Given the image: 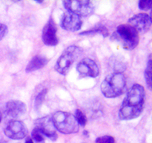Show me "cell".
Listing matches in <instances>:
<instances>
[{
	"mask_svg": "<svg viewBox=\"0 0 152 143\" xmlns=\"http://www.w3.org/2000/svg\"><path fill=\"white\" fill-rule=\"evenodd\" d=\"M111 39L120 43L127 50L135 49L140 42L139 33L129 24L119 25Z\"/></svg>",
	"mask_w": 152,
	"mask_h": 143,
	"instance_id": "6da1fadb",
	"label": "cell"
},
{
	"mask_svg": "<svg viewBox=\"0 0 152 143\" xmlns=\"http://www.w3.org/2000/svg\"><path fill=\"white\" fill-rule=\"evenodd\" d=\"M126 77L123 72H114L107 76L101 84V91L106 98H116L123 94Z\"/></svg>",
	"mask_w": 152,
	"mask_h": 143,
	"instance_id": "7a4b0ae2",
	"label": "cell"
},
{
	"mask_svg": "<svg viewBox=\"0 0 152 143\" xmlns=\"http://www.w3.org/2000/svg\"><path fill=\"white\" fill-rule=\"evenodd\" d=\"M52 120L56 130L62 133H75L80 130V125L76 121L74 116L68 112H56L52 116Z\"/></svg>",
	"mask_w": 152,
	"mask_h": 143,
	"instance_id": "3957f363",
	"label": "cell"
},
{
	"mask_svg": "<svg viewBox=\"0 0 152 143\" xmlns=\"http://www.w3.org/2000/svg\"><path fill=\"white\" fill-rule=\"evenodd\" d=\"M82 49L76 46H68L64 50L55 64V69L62 74H66L74 61L80 57Z\"/></svg>",
	"mask_w": 152,
	"mask_h": 143,
	"instance_id": "277c9868",
	"label": "cell"
},
{
	"mask_svg": "<svg viewBox=\"0 0 152 143\" xmlns=\"http://www.w3.org/2000/svg\"><path fill=\"white\" fill-rule=\"evenodd\" d=\"M145 96V92L144 86L136 83L128 91L122 106L132 108H143Z\"/></svg>",
	"mask_w": 152,
	"mask_h": 143,
	"instance_id": "5b68a950",
	"label": "cell"
},
{
	"mask_svg": "<svg viewBox=\"0 0 152 143\" xmlns=\"http://www.w3.org/2000/svg\"><path fill=\"white\" fill-rule=\"evenodd\" d=\"M63 4L68 11L78 15L79 16H88L94 13V4L88 0L63 1Z\"/></svg>",
	"mask_w": 152,
	"mask_h": 143,
	"instance_id": "8992f818",
	"label": "cell"
},
{
	"mask_svg": "<svg viewBox=\"0 0 152 143\" xmlns=\"http://www.w3.org/2000/svg\"><path fill=\"white\" fill-rule=\"evenodd\" d=\"M4 134L11 139L19 140L25 138L28 133V129L24 122L18 120L10 121L4 129Z\"/></svg>",
	"mask_w": 152,
	"mask_h": 143,
	"instance_id": "52a82bcc",
	"label": "cell"
},
{
	"mask_svg": "<svg viewBox=\"0 0 152 143\" xmlns=\"http://www.w3.org/2000/svg\"><path fill=\"white\" fill-rule=\"evenodd\" d=\"M35 128L41 131L45 136L48 137L53 141H56L58 138V135L56 132V128L53 125L52 117L45 116L37 119L34 122Z\"/></svg>",
	"mask_w": 152,
	"mask_h": 143,
	"instance_id": "ba28073f",
	"label": "cell"
},
{
	"mask_svg": "<svg viewBox=\"0 0 152 143\" xmlns=\"http://www.w3.org/2000/svg\"><path fill=\"white\" fill-rule=\"evenodd\" d=\"M77 70L81 77H96L99 75V66L94 60L91 58H83L78 63Z\"/></svg>",
	"mask_w": 152,
	"mask_h": 143,
	"instance_id": "9c48e42d",
	"label": "cell"
},
{
	"mask_svg": "<svg viewBox=\"0 0 152 143\" xmlns=\"http://www.w3.org/2000/svg\"><path fill=\"white\" fill-rule=\"evenodd\" d=\"M129 25L135 28L138 33H146L150 30L151 27V16L147 13H140L135 15L129 19Z\"/></svg>",
	"mask_w": 152,
	"mask_h": 143,
	"instance_id": "30bf717a",
	"label": "cell"
},
{
	"mask_svg": "<svg viewBox=\"0 0 152 143\" xmlns=\"http://www.w3.org/2000/svg\"><path fill=\"white\" fill-rule=\"evenodd\" d=\"M57 27L52 18H50L47 23L43 28L42 40L47 46H56L59 43V40L56 36Z\"/></svg>",
	"mask_w": 152,
	"mask_h": 143,
	"instance_id": "8fae6325",
	"label": "cell"
},
{
	"mask_svg": "<svg viewBox=\"0 0 152 143\" xmlns=\"http://www.w3.org/2000/svg\"><path fill=\"white\" fill-rule=\"evenodd\" d=\"M61 25L66 31H77L81 29L83 21L78 15L67 11L62 16Z\"/></svg>",
	"mask_w": 152,
	"mask_h": 143,
	"instance_id": "7c38bea8",
	"label": "cell"
},
{
	"mask_svg": "<svg viewBox=\"0 0 152 143\" xmlns=\"http://www.w3.org/2000/svg\"><path fill=\"white\" fill-rule=\"evenodd\" d=\"M26 112V105L21 101H9L5 106L6 116L11 119H17L23 116Z\"/></svg>",
	"mask_w": 152,
	"mask_h": 143,
	"instance_id": "4fadbf2b",
	"label": "cell"
},
{
	"mask_svg": "<svg viewBox=\"0 0 152 143\" xmlns=\"http://www.w3.org/2000/svg\"><path fill=\"white\" fill-rule=\"evenodd\" d=\"M48 62V60L42 56H35L31 59L29 63L28 64L25 71L27 72H31L36 71L39 69L44 67Z\"/></svg>",
	"mask_w": 152,
	"mask_h": 143,
	"instance_id": "5bb4252c",
	"label": "cell"
},
{
	"mask_svg": "<svg viewBox=\"0 0 152 143\" xmlns=\"http://www.w3.org/2000/svg\"><path fill=\"white\" fill-rule=\"evenodd\" d=\"M152 63H151V59L149 58L148 60V64H147L146 69L145 71V79L146 81L147 86L148 88L151 90L152 89Z\"/></svg>",
	"mask_w": 152,
	"mask_h": 143,
	"instance_id": "9a60e30c",
	"label": "cell"
},
{
	"mask_svg": "<svg viewBox=\"0 0 152 143\" xmlns=\"http://www.w3.org/2000/svg\"><path fill=\"white\" fill-rule=\"evenodd\" d=\"M94 33H99L103 35V37H107L108 36L109 33H108V29L105 28V26H99L98 28H94V29L89 30L88 31H84V32L80 33V35H88V34H94Z\"/></svg>",
	"mask_w": 152,
	"mask_h": 143,
	"instance_id": "2e32d148",
	"label": "cell"
},
{
	"mask_svg": "<svg viewBox=\"0 0 152 143\" xmlns=\"http://www.w3.org/2000/svg\"><path fill=\"white\" fill-rule=\"evenodd\" d=\"M74 117H75L76 121L77 122L79 125L82 127H85L87 123V118H86V115L83 113V112L80 109H77L75 112V115H74Z\"/></svg>",
	"mask_w": 152,
	"mask_h": 143,
	"instance_id": "e0dca14e",
	"label": "cell"
},
{
	"mask_svg": "<svg viewBox=\"0 0 152 143\" xmlns=\"http://www.w3.org/2000/svg\"><path fill=\"white\" fill-rule=\"evenodd\" d=\"M31 136L36 143H45V136L37 128H35L33 130Z\"/></svg>",
	"mask_w": 152,
	"mask_h": 143,
	"instance_id": "ac0fdd59",
	"label": "cell"
},
{
	"mask_svg": "<svg viewBox=\"0 0 152 143\" xmlns=\"http://www.w3.org/2000/svg\"><path fill=\"white\" fill-rule=\"evenodd\" d=\"M46 93H47V89H44L42 91L38 94L35 100V107L37 109L40 108L41 105L42 104L43 101H44L45 98Z\"/></svg>",
	"mask_w": 152,
	"mask_h": 143,
	"instance_id": "d6986e66",
	"label": "cell"
},
{
	"mask_svg": "<svg viewBox=\"0 0 152 143\" xmlns=\"http://www.w3.org/2000/svg\"><path fill=\"white\" fill-rule=\"evenodd\" d=\"M96 143H115V140L111 136L106 135L98 137L96 139Z\"/></svg>",
	"mask_w": 152,
	"mask_h": 143,
	"instance_id": "ffe728a7",
	"label": "cell"
},
{
	"mask_svg": "<svg viewBox=\"0 0 152 143\" xmlns=\"http://www.w3.org/2000/svg\"><path fill=\"white\" fill-rule=\"evenodd\" d=\"M152 7V1L151 0H142L139 1V8L142 10H148Z\"/></svg>",
	"mask_w": 152,
	"mask_h": 143,
	"instance_id": "44dd1931",
	"label": "cell"
},
{
	"mask_svg": "<svg viewBox=\"0 0 152 143\" xmlns=\"http://www.w3.org/2000/svg\"><path fill=\"white\" fill-rule=\"evenodd\" d=\"M7 27L3 23H0V40H2L5 34H7Z\"/></svg>",
	"mask_w": 152,
	"mask_h": 143,
	"instance_id": "7402d4cb",
	"label": "cell"
},
{
	"mask_svg": "<svg viewBox=\"0 0 152 143\" xmlns=\"http://www.w3.org/2000/svg\"><path fill=\"white\" fill-rule=\"evenodd\" d=\"M25 143H34V142L31 137H28V138L26 139V141H25Z\"/></svg>",
	"mask_w": 152,
	"mask_h": 143,
	"instance_id": "603a6c76",
	"label": "cell"
},
{
	"mask_svg": "<svg viewBox=\"0 0 152 143\" xmlns=\"http://www.w3.org/2000/svg\"><path fill=\"white\" fill-rule=\"evenodd\" d=\"M83 134H84V135H86L87 137L89 136V133L87 130H85L84 132H83Z\"/></svg>",
	"mask_w": 152,
	"mask_h": 143,
	"instance_id": "cb8c5ba5",
	"label": "cell"
},
{
	"mask_svg": "<svg viewBox=\"0 0 152 143\" xmlns=\"http://www.w3.org/2000/svg\"><path fill=\"white\" fill-rule=\"evenodd\" d=\"M0 143H10V142H8L5 141V140L4 139H0Z\"/></svg>",
	"mask_w": 152,
	"mask_h": 143,
	"instance_id": "d4e9b609",
	"label": "cell"
},
{
	"mask_svg": "<svg viewBox=\"0 0 152 143\" xmlns=\"http://www.w3.org/2000/svg\"><path fill=\"white\" fill-rule=\"evenodd\" d=\"M1 112H0V122H1Z\"/></svg>",
	"mask_w": 152,
	"mask_h": 143,
	"instance_id": "484cf974",
	"label": "cell"
}]
</instances>
